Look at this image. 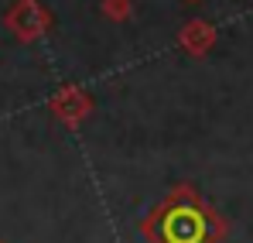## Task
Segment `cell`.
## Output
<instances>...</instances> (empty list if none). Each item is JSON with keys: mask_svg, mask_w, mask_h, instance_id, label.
<instances>
[{"mask_svg": "<svg viewBox=\"0 0 253 243\" xmlns=\"http://www.w3.org/2000/svg\"><path fill=\"white\" fill-rule=\"evenodd\" d=\"M226 233L222 219L195 189L178 185L144 219V237L151 243H219Z\"/></svg>", "mask_w": 253, "mask_h": 243, "instance_id": "6da1fadb", "label": "cell"}]
</instances>
